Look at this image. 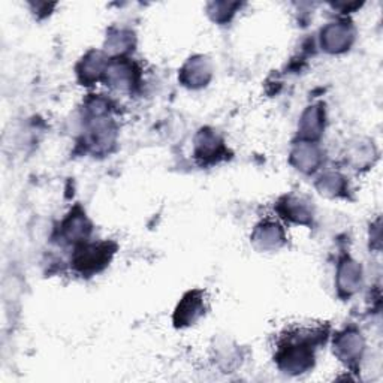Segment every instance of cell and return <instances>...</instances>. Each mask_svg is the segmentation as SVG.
I'll list each match as a JSON object with an SVG mask.
<instances>
[{
  "instance_id": "8992f818",
  "label": "cell",
  "mask_w": 383,
  "mask_h": 383,
  "mask_svg": "<svg viewBox=\"0 0 383 383\" xmlns=\"http://www.w3.org/2000/svg\"><path fill=\"white\" fill-rule=\"evenodd\" d=\"M293 159L297 161V166L302 171H313L319 162L318 149L311 145H302L298 150L293 152Z\"/></svg>"
},
{
  "instance_id": "7a4b0ae2",
  "label": "cell",
  "mask_w": 383,
  "mask_h": 383,
  "mask_svg": "<svg viewBox=\"0 0 383 383\" xmlns=\"http://www.w3.org/2000/svg\"><path fill=\"white\" fill-rule=\"evenodd\" d=\"M353 39V32L348 23H331L322 31V45L331 53L346 50Z\"/></svg>"
},
{
  "instance_id": "52a82bcc",
  "label": "cell",
  "mask_w": 383,
  "mask_h": 383,
  "mask_svg": "<svg viewBox=\"0 0 383 383\" xmlns=\"http://www.w3.org/2000/svg\"><path fill=\"white\" fill-rule=\"evenodd\" d=\"M276 225H265L263 229L259 228L254 234V241H261L265 249L267 247H279L283 243V234Z\"/></svg>"
},
{
  "instance_id": "6da1fadb",
  "label": "cell",
  "mask_w": 383,
  "mask_h": 383,
  "mask_svg": "<svg viewBox=\"0 0 383 383\" xmlns=\"http://www.w3.org/2000/svg\"><path fill=\"white\" fill-rule=\"evenodd\" d=\"M111 254L113 252H110L106 244H90L76 252L74 263L76 270L81 272L99 271L110 261Z\"/></svg>"
},
{
  "instance_id": "5b68a950",
  "label": "cell",
  "mask_w": 383,
  "mask_h": 383,
  "mask_svg": "<svg viewBox=\"0 0 383 383\" xmlns=\"http://www.w3.org/2000/svg\"><path fill=\"white\" fill-rule=\"evenodd\" d=\"M359 280H361V272L355 262L348 261L343 263V267L339 271L340 289H346L348 293H352L357 289Z\"/></svg>"
},
{
  "instance_id": "277c9868",
  "label": "cell",
  "mask_w": 383,
  "mask_h": 383,
  "mask_svg": "<svg viewBox=\"0 0 383 383\" xmlns=\"http://www.w3.org/2000/svg\"><path fill=\"white\" fill-rule=\"evenodd\" d=\"M336 348H337V353L343 359L352 361L353 358L361 355V350L364 348V345H362L361 334L348 331L346 334H341L339 337Z\"/></svg>"
},
{
  "instance_id": "3957f363",
  "label": "cell",
  "mask_w": 383,
  "mask_h": 383,
  "mask_svg": "<svg viewBox=\"0 0 383 383\" xmlns=\"http://www.w3.org/2000/svg\"><path fill=\"white\" fill-rule=\"evenodd\" d=\"M204 311V302H202V295L201 292H190L189 295H186L181 301V304L177 309V314H180V319H177L175 322H181V323H193L196 319L201 318V314Z\"/></svg>"
}]
</instances>
